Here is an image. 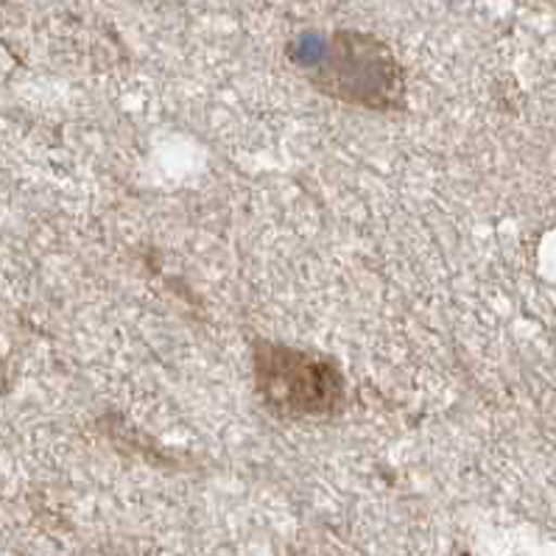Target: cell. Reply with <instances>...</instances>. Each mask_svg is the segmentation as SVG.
I'll use <instances>...</instances> for the list:
<instances>
[{
	"mask_svg": "<svg viewBox=\"0 0 556 556\" xmlns=\"http://www.w3.org/2000/svg\"><path fill=\"white\" fill-rule=\"evenodd\" d=\"M257 389L280 417H325L344 397L341 375L330 361L291 348H257Z\"/></svg>",
	"mask_w": 556,
	"mask_h": 556,
	"instance_id": "obj_1",
	"label": "cell"
},
{
	"mask_svg": "<svg viewBox=\"0 0 556 556\" xmlns=\"http://www.w3.org/2000/svg\"><path fill=\"white\" fill-rule=\"evenodd\" d=\"M314 81L330 96L367 106L392 104L400 90V67L387 46L367 34H333L314 67Z\"/></svg>",
	"mask_w": 556,
	"mask_h": 556,
	"instance_id": "obj_2",
	"label": "cell"
}]
</instances>
